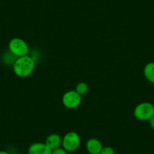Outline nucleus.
I'll use <instances>...</instances> for the list:
<instances>
[{
	"label": "nucleus",
	"mask_w": 154,
	"mask_h": 154,
	"mask_svg": "<svg viewBox=\"0 0 154 154\" xmlns=\"http://www.w3.org/2000/svg\"><path fill=\"white\" fill-rule=\"evenodd\" d=\"M35 69V60L29 56L17 57L13 64V70L16 75L25 78L32 74Z\"/></svg>",
	"instance_id": "1"
},
{
	"label": "nucleus",
	"mask_w": 154,
	"mask_h": 154,
	"mask_svg": "<svg viewBox=\"0 0 154 154\" xmlns=\"http://www.w3.org/2000/svg\"><path fill=\"white\" fill-rule=\"evenodd\" d=\"M134 116L138 120H149L154 116V106L149 102L139 103L134 108Z\"/></svg>",
	"instance_id": "2"
},
{
	"label": "nucleus",
	"mask_w": 154,
	"mask_h": 154,
	"mask_svg": "<svg viewBox=\"0 0 154 154\" xmlns=\"http://www.w3.org/2000/svg\"><path fill=\"white\" fill-rule=\"evenodd\" d=\"M8 50L13 55L20 57L27 55L29 46L22 38H14L8 42Z\"/></svg>",
	"instance_id": "3"
},
{
	"label": "nucleus",
	"mask_w": 154,
	"mask_h": 154,
	"mask_svg": "<svg viewBox=\"0 0 154 154\" xmlns=\"http://www.w3.org/2000/svg\"><path fill=\"white\" fill-rule=\"evenodd\" d=\"M80 145V137L75 131H69L62 137V147L65 150L73 152L79 148Z\"/></svg>",
	"instance_id": "4"
},
{
	"label": "nucleus",
	"mask_w": 154,
	"mask_h": 154,
	"mask_svg": "<svg viewBox=\"0 0 154 154\" xmlns=\"http://www.w3.org/2000/svg\"><path fill=\"white\" fill-rule=\"evenodd\" d=\"M82 101V95L75 90L68 91L62 97V103L68 109H75L78 107Z\"/></svg>",
	"instance_id": "5"
},
{
	"label": "nucleus",
	"mask_w": 154,
	"mask_h": 154,
	"mask_svg": "<svg viewBox=\"0 0 154 154\" xmlns=\"http://www.w3.org/2000/svg\"><path fill=\"white\" fill-rule=\"evenodd\" d=\"M28 154H52V150L45 143H33L28 149Z\"/></svg>",
	"instance_id": "6"
},
{
	"label": "nucleus",
	"mask_w": 154,
	"mask_h": 154,
	"mask_svg": "<svg viewBox=\"0 0 154 154\" xmlns=\"http://www.w3.org/2000/svg\"><path fill=\"white\" fill-rule=\"evenodd\" d=\"M86 149L90 154H100L103 149L101 142L96 138H91L86 142Z\"/></svg>",
	"instance_id": "7"
},
{
	"label": "nucleus",
	"mask_w": 154,
	"mask_h": 154,
	"mask_svg": "<svg viewBox=\"0 0 154 154\" xmlns=\"http://www.w3.org/2000/svg\"><path fill=\"white\" fill-rule=\"evenodd\" d=\"M45 143L51 150H54L60 147L62 144V137L57 134H51L47 137Z\"/></svg>",
	"instance_id": "8"
},
{
	"label": "nucleus",
	"mask_w": 154,
	"mask_h": 154,
	"mask_svg": "<svg viewBox=\"0 0 154 154\" xmlns=\"http://www.w3.org/2000/svg\"><path fill=\"white\" fill-rule=\"evenodd\" d=\"M143 74L149 82L154 83V62L146 63L143 69Z\"/></svg>",
	"instance_id": "9"
},
{
	"label": "nucleus",
	"mask_w": 154,
	"mask_h": 154,
	"mask_svg": "<svg viewBox=\"0 0 154 154\" xmlns=\"http://www.w3.org/2000/svg\"><path fill=\"white\" fill-rule=\"evenodd\" d=\"M88 86L85 82H79L78 85L75 87V91L77 93H79L80 95H84V94H86L88 92Z\"/></svg>",
	"instance_id": "10"
},
{
	"label": "nucleus",
	"mask_w": 154,
	"mask_h": 154,
	"mask_svg": "<svg viewBox=\"0 0 154 154\" xmlns=\"http://www.w3.org/2000/svg\"><path fill=\"white\" fill-rule=\"evenodd\" d=\"M100 154H115V150L111 146H103Z\"/></svg>",
	"instance_id": "11"
},
{
	"label": "nucleus",
	"mask_w": 154,
	"mask_h": 154,
	"mask_svg": "<svg viewBox=\"0 0 154 154\" xmlns=\"http://www.w3.org/2000/svg\"><path fill=\"white\" fill-rule=\"evenodd\" d=\"M52 154H69L66 150H65L63 147H59L57 149L52 150Z\"/></svg>",
	"instance_id": "12"
},
{
	"label": "nucleus",
	"mask_w": 154,
	"mask_h": 154,
	"mask_svg": "<svg viewBox=\"0 0 154 154\" xmlns=\"http://www.w3.org/2000/svg\"><path fill=\"white\" fill-rule=\"evenodd\" d=\"M149 125H150V127L152 128V129H154V116L151 118L150 119H149Z\"/></svg>",
	"instance_id": "13"
},
{
	"label": "nucleus",
	"mask_w": 154,
	"mask_h": 154,
	"mask_svg": "<svg viewBox=\"0 0 154 154\" xmlns=\"http://www.w3.org/2000/svg\"><path fill=\"white\" fill-rule=\"evenodd\" d=\"M0 154H10L9 152L5 150H0Z\"/></svg>",
	"instance_id": "14"
},
{
	"label": "nucleus",
	"mask_w": 154,
	"mask_h": 154,
	"mask_svg": "<svg viewBox=\"0 0 154 154\" xmlns=\"http://www.w3.org/2000/svg\"><path fill=\"white\" fill-rule=\"evenodd\" d=\"M20 154H28V153H20Z\"/></svg>",
	"instance_id": "15"
}]
</instances>
